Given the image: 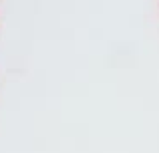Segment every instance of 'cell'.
Wrapping results in <instances>:
<instances>
[]
</instances>
